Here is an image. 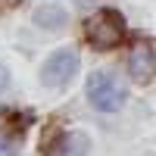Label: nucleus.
<instances>
[{"mask_svg":"<svg viewBox=\"0 0 156 156\" xmlns=\"http://www.w3.org/2000/svg\"><path fill=\"white\" fill-rule=\"evenodd\" d=\"M34 22L41 25V28H62V25H66V9L56 6V3H44L34 12Z\"/></svg>","mask_w":156,"mask_h":156,"instance_id":"nucleus-6","label":"nucleus"},{"mask_svg":"<svg viewBox=\"0 0 156 156\" xmlns=\"http://www.w3.org/2000/svg\"><path fill=\"white\" fill-rule=\"evenodd\" d=\"M72 3L78 9H94V6H100V0H72Z\"/></svg>","mask_w":156,"mask_h":156,"instance_id":"nucleus-8","label":"nucleus"},{"mask_svg":"<svg viewBox=\"0 0 156 156\" xmlns=\"http://www.w3.org/2000/svg\"><path fill=\"white\" fill-rule=\"evenodd\" d=\"M87 150H90V137L84 131H69L56 144V156H87Z\"/></svg>","mask_w":156,"mask_h":156,"instance_id":"nucleus-5","label":"nucleus"},{"mask_svg":"<svg viewBox=\"0 0 156 156\" xmlns=\"http://www.w3.org/2000/svg\"><path fill=\"white\" fill-rule=\"evenodd\" d=\"M0 156H16V140L0 134Z\"/></svg>","mask_w":156,"mask_h":156,"instance_id":"nucleus-7","label":"nucleus"},{"mask_svg":"<svg viewBox=\"0 0 156 156\" xmlns=\"http://www.w3.org/2000/svg\"><path fill=\"white\" fill-rule=\"evenodd\" d=\"M122 34H125V22H122V16L115 9H100L84 25V37L97 50H112L122 41Z\"/></svg>","mask_w":156,"mask_h":156,"instance_id":"nucleus-2","label":"nucleus"},{"mask_svg":"<svg viewBox=\"0 0 156 156\" xmlns=\"http://www.w3.org/2000/svg\"><path fill=\"white\" fill-rule=\"evenodd\" d=\"M75 72H78V53L72 47H62V50L47 56L44 69H41V81L47 87H62L75 78Z\"/></svg>","mask_w":156,"mask_h":156,"instance_id":"nucleus-3","label":"nucleus"},{"mask_svg":"<svg viewBox=\"0 0 156 156\" xmlns=\"http://www.w3.org/2000/svg\"><path fill=\"white\" fill-rule=\"evenodd\" d=\"M153 44L150 41H137L128 53V72L134 81H150L153 78Z\"/></svg>","mask_w":156,"mask_h":156,"instance_id":"nucleus-4","label":"nucleus"},{"mask_svg":"<svg viewBox=\"0 0 156 156\" xmlns=\"http://www.w3.org/2000/svg\"><path fill=\"white\" fill-rule=\"evenodd\" d=\"M6 87H9V72H6L3 66H0V94H3Z\"/></svg>","mask_w":156,"mask_h":156,"instance_id":"nucleus-9","label":"nucleus"},{"mask_svg":"<svg viewBox=\"0 0 156 156\" xmlns=\"http://www.w3.org/2000/svg\"><path fill=\"white\" fill-rule=\"evenodd\" d=\"M125 97H128V90L119 84V78L109 75L106 69L87 75V103H90L94 109H100V112H115V109H122Z\"/></svg>","mask_w":156,"mask_h":156,"instance_id":"nucleus-1","label":"nucleus"}]
</instances>
